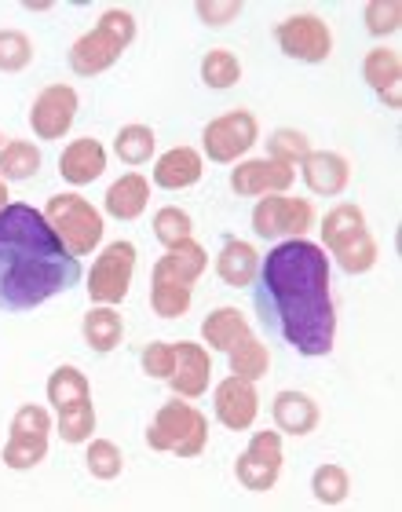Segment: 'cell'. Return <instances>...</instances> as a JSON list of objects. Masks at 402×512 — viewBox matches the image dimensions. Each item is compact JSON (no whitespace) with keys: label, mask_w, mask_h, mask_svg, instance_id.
<instances>
[{"label":"cell","mask_w":402,"mask_h":512,"mask_svg":"<svg viewBox=\"0 0 402 512\" xmlns=\"http://www.w3.org/2000/svg\"><path fill=\"white\" fill-rule=\"evenodd\" d=\"M253 304L271 337L286 341L297 355L322 359L337 341V311L329 293L326 249L304 238H289L267 253L256 271Z\"/></svg>","instance_id":"cell-1"},{"label":"cell","mask_w":402,"mask_h":512,"mask_svg":"<svg viewBox=\"0 0 402 512\" xmlns=\"http://www.w3.org/2000/svg\"><path fill=\"white\" fill-rule=\"evenodd\" d=\"M81 282V260L33 205L0 209V311H33Z\"/></svg>","instance_id":"cell-2"},{"label":"cell","mask_w":402,"mask_h":512,"mask_svg":"<svg viewBox=\"0 0 402 512\" xmlns=\"http://www.w3.org/2000/svg\"><path fill=\"white\" fill-rule=\"evenodd\" d=\"M132 41H136V19H132V11L110 8L103 11L96 30L77 37V44L70 48V66L81 77H96L103 70H110Z\"/></svg>","instance_id":"cell-3"},{"label":"cell","mask_w":402,"mask_h":512,"mask_svg":"<svg viewBox=\"0 0 402 512\" xmlns=\"http://www.w3.org/2000/svg\"><path fill=\"white\" fill-rule=\"evenodd\" d=\"M322 242L348 275H366L377 264V242H373L366 216L359 205H337L322 220Z\"/></svg>","instance_id":"cell-4"},{"label":"cell","mask_w":402,"mask_h":512,"mask_svg":"<svg viewBox=\"0 0 402 512\" xmlns=\"http://www.w3.org/2000/svg\"><path fill=\"white\" fill-rule=\"evenodd\" d=\"M150 450L176 454V458H198L209 443V421L191 403H165L147 428Z\"/></svg>","instance_id":"cell-5"},{"label":"cell","mask_w":402,"mask_h":512,"mask_svg":"<svg viewBox=\"0 0 402 512\" xmlns=\"http://www.w3.org/2000/svg\"><path fill=\"white\" fill-rule=\"evenodd\" d=\"M44 220L55 227V235L63 238V246L74 256H88L103 242V216L81 194H55L44 209Z\"/></svg>","instance_id":"cell-6"},{"label":"cell","mask_w":402,"mask_h":512,"mask_svg":"<svg viewBox=\"0 0 402 512\" xmlns=\"http://www.w3.org/2000/svg\"><path fill=\"white\" fill-rule=\"evenodd\" d=\"M132 271H136V246L132 242H110L103 256L92 264L88 297L96 304H106V308L121 304L128 297V286H132Z\"/></svg>","instance_id":"cell-7"},{"label":"cell","mask_w":402,"mask_h":512,"mask_svg":"<svg viewBox=\"0 0 402 512\" xmlns=\"http://www.w3.org/2000/svg\"><path fill=\"white\" fill-rule=\"evenodd\" d=\"M260 139V125L249 110H231L223 118L209 121L205 132H201V147L209 154V161H220V165H231L242 154L253 150V143Z\"/></svg>","instance_id":"cell-8"},{"label":"cell","mask_w":402,"mask_h":512,"mask_svg":"<svg viewBox=\"0 0 402 512\" xmlns=\"http://www.w3.org/2000/svg\"><path fill=\"white\" fill-rule=\"evenodd\" d=\"M48 410L44 406H22L15 421H11V439L4 447V465L8 469H33L37 461L48 454Z\"/></svg>","instance_id":"cell-9"},{"label":"cell","mask_w":402,"mask_h":512,"mask_svg":"<svg viewBox=\"0 0 402 512\" xmlns=\"http://www.w3.org/2000/svg\"><path fill=\"white\" fill-rule=\"evenodd\" d=\"M234 476L245 491H271L282 476V432H256L242 458L234 461Z\"/></svg>","instance_id":"cell-10"},{"label":"cell","mask_w":402,"mask_h":512,"mask_svg":"<svg viewBox=\"0 0 402 512\" xmlns=\"http://www.w3.org/2000/svg\"><path fill=\"white\" fill-rule=\"evenodd\" d=\"M311 224H315V209L304 198L267 194L253 209V231L260 238H300Z\"/></svg>","instance_id":"cell-11"},{"label":"cell","mask_w":402,"mask_h":512,"mask_svg":"<svg viewBox=\"0 0 402 512\" xmlns=\"http://www.w3.org/2000/svg\"><path fill=\"white\" fill-rule=\"evenodd\" d=\"M275 41L297 63H326L333 52V33L315 15H293V19L278 22Z\"/></svg>","instance_id":"cell-12"},{"label":"cell","mask_w":402,"mask_h":512,"mask_svg":"<svg viewBox=\"0 0 402 512\" xmlns=\"http://www.w3.org/2000/svg\"><path fill=\"white\" fill-rule=\"evenodd\" d=\"M77 118V92L70 85H52L44 88L41 96L33 99L30 125L37 139H63Z\"/></svg>","instance_id":"cell-13"},{"label":"cell","mask_w":402,"mask_h":512,"mask_svg":"<svg viewBox=\"0 0 402 512\" xmlns=\"http://www.w3.org/2000/svg\"><path fill=\"white\" fill-rule=\"evenodd\" d=\"M172 355H176V363H172L169 384L172 392H176V399H198V395L209 392V377H212L209 352L194 341H180L172 344Z\"/></svg>","instance_id":"cell-14"},{"label":"cell","mask_w":402,"mask_h":512,"mask_svg":"<svg viewBox=\"0 0 402 512\" xmlns=\"http://www.w3.org/2000/svg\"><path fill=\"white\" fill-rule=\"evenodd\" d=\"M256 414H260V399H256L253 381L227 377V381L216 384V417H220L223 428L245 432L256 421Z\"/></svg>","instance_id":"cell-15"},{"label":"cell","mask_w":402,"mask_h":512,"mask_svg":"<svg viewBox=\"0 0 402 512\" xmlns=\"http://www.w3.org/2000/svg\"><path fill=\"white\" fill-rule=\"evenodd\" d=\"M297 172L282 165L275 158H253V161H242L238 169L231 172V187L234 194H242V198H256V194H282L293 183Z\"/></svg>","instance_id":"cell-16"},{"label":"cell","mask_w":402,"mask_h":512,"mask_svg":"<svg viewBox=\"0 0 402 512\" xmlns=\"http://www.w3.org/2000/svg\"><path fill=\"white\" fill-rule=\"evenodd\" d=\"M106 169V150L99 139H74L70 147L63 150V158H59V176L66 183H74V187H85V183L99 180Z\"/></svg>","instance_id":"cell-17"},{"label":"cell","mask_w":402,"mask_h":512,"mask_svg":"<svg viewBox=\"0 0 402 512\" xmlns=\"http://www.w3.org/2000/svg\"><path fill=\"white\" fill-rule=\"evenodd\" d=\"M300 165H304V183H307V187H311L315 194H326V198L340 194L351 180L348 158H340V154H333V150H311Z\"/></svg>","instance_id":"cell-18"},{"label":"cell","mask_w":402,"mask_h":512,"mask_svg":"<svg viewBox=\"0 0 402 512\" xmlns=\"http://www.w3.org/2000/svg\"><path fill=\"white\" fill-rule=\"evenodd\" d=\"M362 77L370 81V88L381 96L384 107H392V110L402 107V96H399L402 59H399V52H392V48H373V52L366 55V63H362Z\"/></svg>","instance_id":"cell-19"},{"label":"cell","mask_w":402,"mask_h":512,"mask_svg":"<svg viewBox=\"0 0 402 512\" xmlns=\"http://www.w3.org/2000/svg\"><path fill=\"white\" fill-rule=\"evenodd\" d=\"M205 264H209V256H205V249L194 242V238H187V242H180V246H172L169 253L161 256L158 264H154V278H161V282H176V286H191L201 278V271H205Z\"/></svg>","instance_id":"cell-20"},{"label":"cell","mask_w":402,"mask_h":512,"mask_svg":"<svg viewBox=\"0 0 402 512\" xmlns=\"http://www.w3.org/2000/svg\"><path fill=\"white\" fill-rule=\"evenodd\" d=\"M201 154L194 147H176L169 154H161L154 165V183L165 191H187L201 180Z\"/></svg>","instance_id":"cell-21"},{"label":"cell","mask_w":402,"mask_h":512,"mask_svg":"<svg viewBox=\"0 0 402 512\" xmlns=\"http://www.w3.org/2000/svg\"><path fill=\"white\" fill-rule=\"evenodd\" d=\"M256 271H260V253H256L249 242H242V238H227L220 256H216V275H220L227 286L242 289V286H253Z\"/></svg>","instance_id":"cell-22"},{"label":"cell","mask_w":402,"mask_h":512,"mask_svg":"<svg viewBox=\"0 0 402 512\" xmlns=\"http://www.w3.org/2000/svg\"><path fill=\"white\" fill-rule=\"evenodd\" d=\"M271 410H275L278 432H286V436H307L318 425V406L304 392H278Z\"/></svg>","instance_id":"cell-23"},{"label":"cell","mask_w":402,"mask_h":512,"mask_svg":"<svg viewBox=\"0 0 402 512\" xmlns=\"http://www.w3.org/2000/svg\"><path fill=\"white\" fill-rule=\"evenodd\" d=\"M147 202H150V183L139 172H128V176L114 180L103 198L106 213L114 216V220H136L147 209Z\"/></svg>","instance_id":"cell-24"},{"label":"cell","mask_w":402,"mask_h":512,"mask_svg":"<svg viewBox=\"0 0 402 512\" xmlns=\"http://www.w3.org/2000/svg\"><path fill=\"white\" fill-rule=\"evenodd\" d=\"M201 337L216 352H231L245 337H253V330H249V322L238 308H216L209 319L201 322Z\"/></svg>","instance_id":"cell-25"},{"label":"cell","mask_w":402,"mask_h":512,"mask_svg":"<svg viewBox=\"0 0 402 512\" xmlns=\"http://www.w3.org/2000/svg\"><path fill=\"white\" fill-rule=\"evenodd\" d=\"M121 337H125V322H121V315L114 308L99 304V308H92L85 315V341L92 352L99 355L114 352L117 344H121Z\"/></svg>","instance_id":"cell-26"},{"label":"cell","mask_w":402,"mask_h":512,"mask_svg":"<svg viewBox=\"0 0 402 512\" xmlns=\"http://www.w3.org/2000/svg\"><path fill=\"white\" fill-rule=\"evenodd\" d=\"M227 359H231V374L234 377H245V381H260V377L267 374V366H271V352H267L264 341H256V337H245L238 348H231L227 352Z\"/></svg>","instance_id":"cell-27"},{"label":"cell","mask_w":402,"mask_h":512,"mask_svg":"<svg viewBox=\"0 0 402 512\" xmlns=\"http://www.w3.org/2000/svg\"><path fill=\"white\" fill-rule=\"evenodd\" d=\"M81 399H92V388H88V377L77 370V366H59L48 381V403L55 410H63L70 403H81Z\"/></svg>","instance_id":"cell-28"},{"label":"cell","mask_w":402,"mask_h":512,"mask_svg":"<svg viewBox=\"0 0 402 512\" xmlns=\"http://www.w3.org/2000/svg\"><path fill=\"white\" fill-rule=\"evenodd\" d=\"M37 169H41V150L33 143L15 139L0 150V180H30L37 176Z\"/></svg>","instance_id":"cell-29"},{"label":"cell","mask_w":402,"mask_h":512,"mask_svg":"<svg viewBox=\"0 0 402 512\" xmlns=\"http://www.w3.org/2000/svg\"><path fill=\"white\" fill-rule=\"evenodd\" d=\"M154 143H158V139H154V128L125 125L114 139V154L125 161V165H147L150 154H154Z\"/></svg>","instance_id":"cell-30"},{"label":"cell","mask_w":402,"mask_h":512,"mask_svg":"<svg viewBox=\"0 0 402 512\" xmlns=\"http://www.w3.org/2000/svg\"><path fill=\"white\" fill-rule=\"evenodd\" d=\"M96 432V410H92V399H81V403H70L59 410V436L66 443H88Z\"/></svg>","instance_id":"cell-31"},{"label":"cell","mask_w":402,"mask_h":512,"mask_svg":"<svg viewBox=\"0 0 402 512\" xmlns=\"http://www.w3.org/2000/svg\"><path fill=\"white\" fill-rule=\"evenodd\" d=\"M191 297H194L191 286H176V282H161V278L150 282V304H154V311H158L161 319H180V315H187Z\"/></svg>","instance_id":"cell-32"},{"label":"cell","mask_w":402,"mask_h":512,"mask_svg":"<svg viewBox=\"0 0 402 512\" xmlns=\"http://www.w3.org/2000/svg\"><path fill=\"white\" fill-rule=\"evenodd\" d=\"M238 77H242V66H238V59H234L227 48H212V52L201 59V81L209 88H216V92L238 85Z\"/></svg>","instance_id":"cell-33"},{"label":"cell","mask_w":402,"mask_h":512,"mask_svg":"<svg viewBox=\"0 0 402 512\" xmlns=\"http://www.w3.org/2000/svg\"><path fill=\"white\" fill-rule=\"evenodd\" d=\"M311 491L322 505H340L351 491V476L348 469L340 465H318L315 476H311Z\"/></svg>","instance_id":"cell-34"},{"label":"cell","mask_w":402,"mask_h":512,"mask_svg":"<svg viewBox=\"0 0 402 512\" xmlns=\"http://www.w3.org/2000/svg\"><path fill=\"white\" fill-rule=\"evenodd\" d=\"M311 154V143H307L304 132H297V128H278L275 136L267 139V158L282 161V165H300V161Z\"/></svg>","instance_id":"cell-35"},{"label":"cell","mask_w":402,"mask_h":512,"mask_svg":"<svg viewBox=\"0 0 402 512\" xmlns=\"http://www.w3.org/2000/svg\"><path fill=\"white\" fill-rule=\"evenodd\" d=\"M191 231H194L191 213H183V209H176V205H169V209H161V213L154 216V235H158V242L165 249L187 242Z\"/></svg>","instance_id":"cell-36"},{"label":"cell","mask_w":402,"mask_h":512,"mask_svg":"<svg viewBox=\"0 0 402 512\" xmlns=\"http://www.w3.org/2000/svg\"><path fill=\"white\" fill-rule=\"evenodd\" d=\"M88 472L96 476V480H117L121 469H125V458H121V447L110 443V439H92V447H88Z\"/></svg>","instance_id":"cell-37"},{"label":"cell","mask_w":402,"mask_h":512,"mask_svg":"<svg viewBox=\"0 0 402 512\" xmlns=\"http://www.w3.org/2000/svg\"><path fill=\"white\" fill-rule=\"evenodd\" d=\"M33 59V44L26 33L19 30H0V70L4 74H15V70H26Z\"/></svg>","instance_id":"cell-38"},{"label":"cell","mask_w":402,"mask_h":512,"mask_svg":"<svg viewBox=\"0 0 402 512\" xmlns=\"http://www.w3.org/2000/svg\"><path fill=\"white\" fill-rule=\"evenodd\" d=\"M402 26V4L399 0H373L366 4V30L373 37H392Z\"/></svg>","instance_id":"cell-39"},{"label":"cell","mask_w":402,"mask_h":512,"mask_svg":"<svg viewBox=\"0 0 402 512\" xmlns=\"http://www.w3.org/2000/svg\"><path fill=\"white\" fill-rule=\"evenodd\" d=\"M172 363H176V355H172V344L154 341V344H147V348H143V374H147V377L169 381Z\"/></svg>","instance_id":"cell-40"},{"label":"cell","mask_w":402,"mask_h":512,"mask_svg":"<svg viewBox=\"0 0 402 512\" xmlns=\"http://www.w3.org/2000/svg\"><path fill=\"white\" fill-rule=\"evenodd\" d=\"M194 11H198V19L205 26H227V22H234L242 15V4L238 0H227V4H220V0H201Z\"/></svg>","instance_id":"cell-41"},{"label":"cell","mask_w":402,"mask_h":512,"mask_svg":"<svg viewBox=\"0 0 402 512\" xmlns=\"http://www.w3.org/2000/svg\"><path fill=\"white\" fill-rule=\"evenodd\" d=\"M8 205V191H4V180H0V209Z\"/></svg>","instance_id":"cell-42"}]
</instances>
